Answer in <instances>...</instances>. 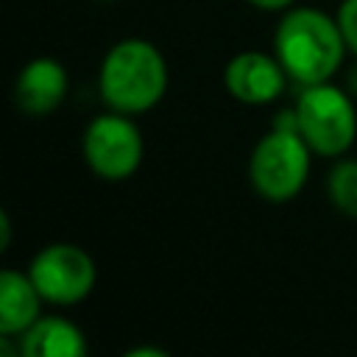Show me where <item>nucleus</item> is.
Returning a JSON list of instances; mask_svg holds the SVG:
<instances>
[{
  "label": "nucleus",
  "instance_id": "f257e3e1",
  "mask_svg": "<svg viewBox=\"0 0 357 357\" xmlns=\"http://www.w3.org/2000/svg\"><path fill=\"white\" fill-rule=\"evenodd\" d=\"M273 53L296 86L332 81L349 56L337 17L298 3L282 11L273 31Z\"/></svg>",
  "mask_w": 357,
  "mask_h": 357
},
{
  "label": "nucleus",
  "instance_id": "f03ea898",
  "mask_svg": "<svg viewBox=\"0 0 357 357\" xmlns=\"http://www.w3.org/2000/svg\"><path fill=\"white\" fill-rule=\"evenodd\" d=\"M170 70L165 53L142 36L114 42L98 67V95L106 109L123 114H145L156 109L167 92Z\"/></svg>",
  "mask_w": 357,
  "mask_h": 357
},
{
  "label": "nucleus",
  "instance_id": "7ed1b4c3",
  "mask_svg": "<svg viewBox=\"0 0 357 357\" xmlns=\"http://www.w3.org/2000/svg\"><path fill=\"white\" fill-rule=\"evenodd\" d=\"M296 126L315 156L340 159L357 139L354 95L335 81L296 86Z\"/></svg>",
  "mask_w": 357,
  "mask_h": 357
},
{
  "label": "nucleus",
  "instance_id": "20e7f679",
  "mask_svg": "<svg viewBox=\"0 0 357 357\" xmlns=\"http://www.w3.org/2000/svg\"><path fill=\"white\" fill-rule=\"evenodd\" d=\"M312 156V148L296 128L271 126L248 153L251 190L268 204L293 201L307 187Z\"/></svg>",
  "mask_w": 357,
  "mask_h": 357
},
{
  "label": "nucleus",
  "instance_id": "39448f33",
  "mask_svg": "<svg viewBox=\"0 0 357 357\" xmlns=\"http://www.w3.org/2000/svg\"><path fill=\"white\" fill-rule=\"evenodd\" d=\"M84 165L103 181L131 178L145 159V139L134 114L106 109L95 114L81 134Z\"/></svg>",
  "mask_w": 357,
  "mask_h": 357
},
{
  "label": "nucleus",
  "instance_id": "423d86ee",
  "mask_svg": "<svg viewBox=\"0 0 357 357\" xmlns=\"http://www.w3.org/2000/svg\"><path fill=\"white\" fill-rule=\"evenodd\" d=\"M28 276L33 279L45 304L75 307L92 296L98 282V265L92 254L75 243H50L33 254Z\"/></svg>",
  "mask_w": 357,
  "mask_h": 357
},
{
  "label": "nucleus",
  "instance_id": "0eeeda50",
  "mask_svg": "<svg viewBox=\"0 0 357 357\" xmlns=\"http://www.w3.org/2000/svg\"><path fill=\"white\" fill-rule=\"evenodd\" d=\"M290 75L284 73L276 53L265 50H240L223 67L226 92L245 106H268L284 95Z\"/></svg>",
  "mask_w": 357,
  "mask_h": 357
},
{
  "label": "nucleus",
  "instance_id": "6e6552de",
  "mask_svg": "<svg viewBox=\"0 0 357 357\" xmlns=\"http://www.w3.org/2000/svg\"><path fill=\"white\" fill-rule=\"evenodd\" d=\"M70 92L67 67L53 56H36L25 61L14 78V103L28 117L53 114Z\"/></svg>",
  "mask_w": 357,
  "mask_h": 357
},
{
  "label": "nucleus",
  "instance_id": "1a4fd4ad",
  "mask_svg": "<svg viewBox=\"0 0 357 357\" xmlns=\"http://www.w3.org/2000/svg\"><path fill=\"white\" fill-rule=\"evenodd\" d=\"M17 343L25 357H84L89 349L84 329L64 315H39Z\"/></svg>",
  "mask_w": 357,
  "mask_h": 357
},
{
  "label": "nucleus",
  "instance_id": "9d476101",
  "mask_svg": "<svg viewBox=\"0 0 357 357\" xmlns=\"http://www.w3.org/2000/svg\"><path fill=\"white\" fill-rule=\"evenodd\" d=\"M42 293L28 271L3 268L0 273V335L20 337L42 315Z\"/></svg>",
  "mask_w": 357,
  "mask_h": 357
},
{
  "label": "nucleus",
  "instance_id": "9b49d317",
  "mask_svg": "<svg viewBox=\"0 0 357 357\" xmlns=\"http://www.w3.org/2000/svg\"><path fill=\"white\" fill-rule=\"evenodd\" d=\"M326 198L329 204L346 215V218H357V159L354 156H340L335 159V165L326 173Z\"/></svg>",
  "mask_w": 357,
  "mask_h": 357
},
{
  "label": "nucleus",
  "instance_id": "f8f14e48",
  "mask_svg": "<svg viewBox=\"0 0 357 357\" xmlns=\"http://www.w3.org/2000/svg\"><path fill=\"white\" fill-rule=\"evenodd\" d=\"M335 17H337V25H340L349 56L357 59V0H340Z\"/></svg>",
  "mask_w": 357,
  "mask_h": 357
},
{
  "label": "nucleus",
  "instance_id": "ddd939ff",
  "mask_svg": "<svg viewBox=\"0 0 357 357\" xmlns=\"http://www.w3.org/2000/svg\"><path fill=\"white\" fill-rule=\"evenodd\" d=\"M248 6H254V8H259V11H287L290 6H296L298 0H245Z\"/></svg>",
  "mask_w": 357,
  "mask_h": 357
},
{
  "label": "nucleus",
  "instance_id": "4468645a",
  "mask_svg": "<svg viewBox=\"0 0 357 357\" xmlns=\"http://www.w3.org/2000/svg\"><path fill=\"white\" fill-rule=\"evenodd\" d=\"M11 245V218H8V212L3 209L0 212V251H6Z\"/></svg>",
  "mask_w": 357,
  "mask_h": 357
},
{
  "label": "nucleus",
  "instance_id": "2eb2a0df",
  "mask_svg": "<svg viewBox=\"0 0 357 357\" xmlns=\"http://www.w3.org/2000/svg\"><path fill=\"white\" fill-rule=\"evenodd\" d=\"M126 357H167V351L156 346H134L126 351Z\"/></svg>",
  "mask_w": 357,
  "mask_h": 357
},
{
  "label": "nucleus",
  "instance_id": "dca6fc26",
  "mask_svg": "<svg viewBox=\"0 0 357 357\" xmlns=\"http://www.w3.org/2000/svg\"><path fill=\"white\" fill-rule=\"evenodd\" d=\"M351 95H357V64H354V70L349 73V86H346Z\"/></svg>",
  "mask_w": 357,
  "mask_h": 357
},
{
  "label": "nucleus",
  "instance_id": "f3484780",
  "mask_svg": "<svg viewBox=\"0 0 357 357\" xmlns=\"http://www.w3.org/2000/svg\"><path fill=\"white\" fill-rule=\"evenodd\" d=\"M100 3H114V0H100Z\"/></svg>",
  "mask_w": 357,
  "mask_h": 357
}]
</instances>
